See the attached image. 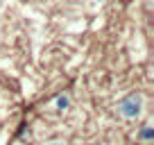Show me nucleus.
Returning <instances> with one entry per match:
<instances>
[{
  "mask_svg": "<svg viewBox=\"0 0 154 145\" xmlns=\"http://www.w3.org/2000/svg\"><path fill=\"white\" fill-rule=\"evenodd\" d=\"M140 106H143V100H140V95L131 93V95H127L125 100L118 102V111H120L122 118H136V116L140 113Z\"/></svg>",
  "mask_w": 154,
  "mask_h": 145,
  "instance_id": "nucleus-1",
  "label": "nucleus"
},
{
  "mask_svg": "<svg viewBox=\"0 0 154 145\" xmlns=\"http://www.w3.org/2000/svg\"><path fill=\"white\" fill-rule=\"evenodd\" d=\"M138 138L145 140V143H147V140H152V127H149V125H143V127H140V131H138Z\"/></svg>",
  "mask_w": 154,
  "mask_h": 145,
  "instance_id": "nucleus-2",
  "label": "nucleus"
},
{
  "mask_svg": "<svg viewBox=\"0 0 154 145\" xmlns=\"http://www.w3.org/2000/svg\"><path fill=\"white\" fill-rule=\"evenodd\" d=\"M68 106H70V97H68V95H59L57 97V109H59V111H66Z\"/></svg>",
  "mask_w": 154,
  "mask_h": 145,
  "instance_id": "nucleus-3",
  "label": "nucleus"
},
{
  "mask_svg": "<svg viewBox=\"0 0 154 145\" xmlns=\"http://www.w3.org/2000/svg\"><path fill=\"white\" fill-rule=\"evenodd\" d=\"M50 145H61V143H50Z\"/></svg>",
  "mask_w": 154,
  "mask_h": 145,
  "instance_id": "nucleus-4",
  "label": "nucleus"
}]
</instances>
